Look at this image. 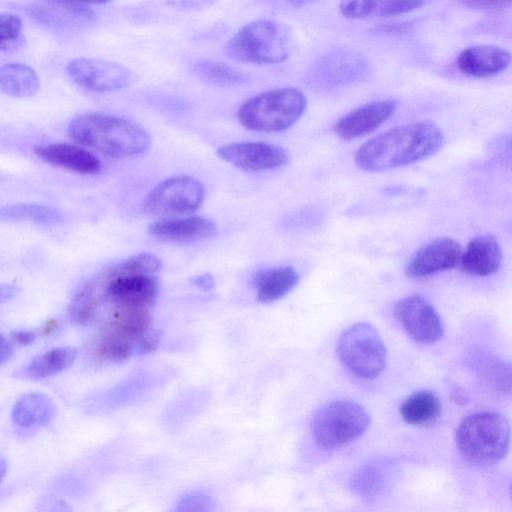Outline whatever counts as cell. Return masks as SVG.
<instances>
[{
	"label": "cell",
	"instance_id": "19",
	"mask_svg": "<svg viewBox=\"0 0 512 512\" xmlns=\"http://www.w3.org/2000/svg\"><path fill=\"white\" fill-rule=\"evenodd\" d=\"M55 413L56 406L47 394L29 392L15 402L12 418L17 426L29 429L48 424Z\"/></svg>",
	"mask_w": 512,
	"mask_h": 512
},
{
	"label": "cell",
	"instance_id": "10",
	"mask_svg": "<svg viewBox=\"0 0 512 512\" xmlns=\"http://www.w3.org/2000/svg\"><path fill=\"white\" fill-rule=\"evenodd\" d=\"M394 316L416 342L431 344L444 333L442 320L431 303L419 294L403 297L394 306Z\"/></svg>",
	"mask_w": 512,
	"mask_h": 512
},
{
	"label": "cell",
	"instance_id": "6",
	"mask_svg": "<svg viewBox=\"0 0 512 512\" xmlns=\"http://www.w3.org/2000/svg\"><path fill=\"white\" fill-rule=\"evenodd\" d=\"M369 424V415L360 404L351 400H335L316 413L312 433L318 447L334 450L360 437Z\"/></svg>",
	"mask_w": 512,
	"mask_h": 512
},
{
	"label": "cell",
	"instance_id": "36",
	"mask_svg": "<svg viewBox=\"0 0 512 512\" xmlns=\"http://www.w3.org/2000/svg\"><path fill=\"white\" fill-rule=\"evenodd\" d=\"M215 0H168V4L184 10H200L213 5Z\"/></svg>",
	"mask_w": 512,
	"mask_h": 512
},
{
	"label": "cell",
	"instance_id": "8",
	"mask_svg": "<svg viewBox=\"0 0 512 512\" xmlns=\"http://www.w3.org/2000/svg\"><path fill=\"white\" fill-rule=\"evenodd\" d=\"M205 197L202 183L190 176H175L156 185L145 196L142 209L152 216H176L197 211Z\"/></svg>",
	"mask_w": 512,
	"mask_h": 512
},
{
	"label": "cell",
	"instance_id": "16",
	"mask_svg": "<svg viewBox=\"0 0 512 512\" xmlns=\"http://www.w3.org/2000/svg\"><path fill=\"white\" fill-rule=\"evenodd\" d=\"M502 264V250L497 238L483 234L473 238L463 249L460 269L470 275L486 277L495 274Z\"/></svg>",
	"mask_w": 512,
	"mask_h": 512
},
{
	"label": "cell",
	"instance_id": "30",
	"mask_svg": "<svg viewBox=\"0 0 512 512\" xmlns=\"http://www.w3.org/2000/svg\"><path fill=\"white\" fill-rule=\"evenodd\" d=\"M22 20L12 13H0V50L10 49L19 39Z\"/></svg>",
	"mask_w": 512,
	"mask_h": 512
},
{
	"label": "cell",
	"instance_id": "20",
	"mask_svg": "<svg viewBox=\"0 0 512 512\" xmlns=\"http://www.w3.org/2000/svg\"><path fill=\"white\" fill-rule=\"evenodd\" d=\"M298 273L290 266L259 270L254 278L258 301L270 303L289 293L298 283Z\"/></svg>",
	"mask_w": 512,
	"mask_h": 512
},
{
	"label": "cell",
	"instance_id": "24",
	"mask_svg": "<svg viewBox=\"0 0 512 512\" xmlns=\"http://www.w3.org/2000/svg\"><path fill=\"white\" fill-rule=\"evenodd\" d=\"M62 219V213L49 205L30 203L0 206V220L56 224Z\"/></svg>",
	"mask_w": 512,
	"mask_h": 512
},
{
	"label": "cell",
	"instance_id": "43",
	"mask_svg": "<svg viewBox=\"0 0 512 512\" xmlns=\"http://www.w3.org/2000/svg\"><path fill=\"white\" fill-rule=\"evenodd\" d=\"M285 1L294 6H304V5H308L312 2H314L315 0H285Z\"/></svg>",
	"mask_w": 512,
	"mask_h": 512
},
{
	"label": "cell",
	"instance_id": "32",
	"mask_svg": "<svg viewBox=\"0 0 512 512\" xmlns=\"http://www.w3.org/2000/svg\"><path fill=\"white\" fill-rule=\"evenodd\" d=\"M379 471L374 466H364L355 475L354 488L364 495L374 493L380 486Z\"/></svg>",
	"mask_w": 512,
	"mask_h": 512
},
{
	"label": "cell",
	"instance_id": "22",
	"mask_svg": "<svg viewBox=\"0 0 512 512\" xmlns=\"http://www.w3.org/2000/svg\"><path fill=\"white\" fill-rule=\"evenodd\" d=\"M441 408V401L434 392L422 390L405 399L400 407V413L407 423L424 426L438 419Z\"/></svg>",
	"mask_w": 512,
	"mask_h": 512
},
{
	"label": "cell",
	"instance_id": "14",
	"mask_svg": "<svg viewBox=\"0 0 512 512\" xmlns=\"http://www.w3.org/2000/svg\"><path fill=\"white\" fill-rule=\"evenodd\" d=\"M397 108L394 99H382L363 104L342 116L334 125V132L343 140L363 137L389 119Z\"/></svg>",
	"mask_w": 512,
	"mask_h": 512
},
{
	"label": "cell",
	"instance_id": "25",
	"mask_svg": "<svg viewBox=\"0 0 512 512\" xmlns=\"http://www.w3.org/2000/svg\"><path fill=\"white\" fill-rule=\"evenodd\" d=\"M149 308L119 307L109 326L130 338L133 342L150 328Z\"/></svg>",
	"mask_w": 512,
	"mask_h": 512
},
{
	"label": "cell",
	"instance_id": "11",
	"mask_svg": "<svg viewBox=\"0 0 512 512\" xmlns=\"http://www.w3.org/2000/svg\"><path fill=\"white\" fill-rule=\"evenodd\" d=\"M103 296L119 307L150 308L160 292V282L155 275L124 274L109 270Z\"/></svg>",
	"mask_w": 512,
	"mask_h": 512
},
{
	"label": "cell",
	"instance_id": "40",
	"mask_svg": "<svg viewBox=\"0 0 512 512\" xmlns=\"http://www.w3.org/2000/svg\"><path fill=\"white\" fill-rule=\"evenodd\" d=\"M19 292V287L13 284H0V304L14 298Z\"/></svg>",
	"mask_w": 512,
	"mask_h": 512
},
{
	"label": "cell",
	"instance_id": "28",
	"mask_svg": "<svg viewBox=\"0 0 512 512\" xmlns=\"http://www.w3.org/2000/svg\"><path fill=\"white\" fill-rule=\"evenodd\" d=\"M98 298L91 285L85 286L73 298L69 309L72 322L77 325L89 324L95 318Z\"/></svg>",
	"mask_w": 512,
	"mask_h": 512
},
{
	"label": "cell",
	"instance_id": "17",
	"mask_svg": "<svg viewBox=\"0 0 512 512\" xmlns=\"http://www.w3.org/2000/svg\"><path fill=\"white\" fill-rule=\"evenodd\" d=\"M510 53L495 45H476L464 49L458 56L459 70L471 77L490 78L510 64Z\"/></svg>",
	"mask_w": 512,
	"mask_h": 512
},
{
	"label": "cell",
	"instance_id": "3",
	"mask_svg": "<svg viewBox=\"0 0 512 512\" xmlns=\"http://www.w3.org/2000/svg\"><path fill=\"white\" fill-rule=\"evenodd\" d=\"M509 439V421L497 412H480L466 417L455 436L460 454L477 466H490L503 459Z\"/></svg>",
	"mask_w": 512,
	"mask_h": 512
},
{
	"label": "cell",
	"instance_id": "27",
	"mask_svg": "<svg viewBox=\"0 0 512 512\" xmlns=\"http://www.w3.org/2000/svg\"><path fill=\"white\" fill-rule=\"evenodd\" d=\"M97 353L106 361L123 362L133 353V341L108 325L98 341Z\"/></svg>",
	"mask_w": 512,
	"mask_h": 512
},
{
	"label": "cell",
	"instance_id": "2",
	"mask_svg": "<svg viewBox=\"0 0 512 512\" xmlns=\"http://www.w3.org/2000/svg\"><path fill=\"white\" fill-rule=\"evenodd\" d=\"M68 132L79 144L116 158L143 154L151 145V137L142 126L103 113L76 116L70 122Z\"/></svg>",
	"mask_w": 512,
	"mask_h": 512
},
{
	"label": "cell",
	"instance_id": "1",
	"mask_svg": "<svg viewBox=\"0 0 512 512\" xmlns=\"http://www.w3.org/2000/svg\"><path fill=\"white\" fill-rule=\"evenodd\" d=\"M443 142V132L431 121L404 124L365 142L356 152L355 162L364 171H387L435 154Z\"/></svg>",
	"mask_w": 512,
	"mask_h": 512
},
{
	"label": "cell",
	"instance_id": "12",
	"mask_svg": "<svg viewBox=\"0 0 512 512\" xmlns=\"http://www.w3.org/2000/svg\"><path fill=\"white\" fill-rule=\"evenodd\" d=\"M217 155L244 171H265L286 165L287 152L280 146L265 142H237L219 147Z\"/></svg>",
	"mask_w": 512,
	"mask_h": 512
},
{
	"label": "cell",
	"instance_id": "4",
	"mask_svg": "<svg viewBox=\"0 0 512 512\" xmlns=\"http://www.w3.org/2000/svg\"><path fill=\"white\" fill-rule=\"evenodd\" d=\"M306 109L305 95L292 87L266 91L249 99L239 109L241 124L253 131L278 132L291 127Z\"/></svg>",
	"mask_w": 512,
	"mask_h": 512
},
{
	"label": "cell",
	"instance_id": "34",
	"mask_svg": "<svg viewBox=\"0 0 512 512\" xmlns=\"http://www.w3.org/2000/svg\"><path fill=\"white\" fill-rule=\"evenodd\" d=\"M161 341V333L159 330L151 327L140 335L133 342V352L137 354H147L155 351Z\"/></svg>",
	"mask_w": 512,
	"mask_h": 512
},
{
	"label": "cell",
	"instance_id": "18",
	"mask_svg": "<svg viewBox=\"0 0 512 512\" xmlns=\"http://www.w3.org/2000/svg\"><path fill=\"white\" fill-rule=\"evenodd\" d=\"M36 155L53 166L82 174H96L101 169L97 156L79 146L57 143L35 148Z\"/></svg>",
	"mask_w": 512,
	"mask_h": 512
},
{
	"label": "cell",
	"instance_id": "26",
	"mask_svg": "<svg viewBox=\"0 0 512 512\" xmlns=\"http://www.w3.org/2000/svg\"><path fill=\"white\" fill-rule=\"evenodd\" d=\"M191 70L199 79L215 85L233 86L246 81V76L241 71L221 62L201 60Z\"/></svg>",
	"mask_w": 512,
	"mask_h": 512
},
{
	"label": "cell",
	"instance_id": "23",
	"mask_svg": "<svg viewBox=\"0 0 512 512\" xmlns=\"http://www.w3.org/2000/svg\"><path fill=\"white\" fill-rule=\"evenodd\" d=\"M76 358V348L55 347L35 357L27 366L26 374L36 380L47 378L72 365Z\"/></svg>",
	"mask_w": 512,
	"mask_h": 512
},
{
	"label": "cell",
	"instance_id": "35",
	"mask_svg": "<svg viewBox=\"0 0 512 512\" xmlns=\"http://www.w3.org/2000/svg\"><path fill=\"white\" fill-rule=\"evenodd\" d=\"M465 6L481 11H494L508 7L512 0H460Z\"/></svg>",
	"mask_w": 512,
	"mask_h": 512
},
{
	"label": "cell",
	"instance_id": "33",
	"mask_svg": "<svg viewBox=\"0 0 512 512\" xmlns=\"http://www.w3.org/2000/svg\"><path fill=\"white\" fill-rule=\"evenodd\" d=\"M339 10L347 18H362L375 10V0H340Z\"/></svg>",
	"mask_w": 512,
	"mask_h": 512
},
{
	"label": "cell",
	"instance_id": "31",
	"mask_svg": "<svg viewBox=\"0 0 512 512\" xmlns=\"http://www.w3.org/2000/svg\"><path fill=\"white\" fill-rule=\"evenodd\" d=\"M425 0H375V10L384 17L411 12L424 4Z\"/></svg>",
	"mask_w": 512,
	"mask_h": 512
},
{
	"label": "cell",
	"instance_id": "38",
	"mask_svg": "<svg viewBox=\"0 0 512 512\" xmlns=\"http://www.w3.org/2000/svg\"><path fill=\"white\" fill-rule=\"evenodd\" d=\"M11 338L20 345H30L34 342L36 334L32 331L20 330L12 332Z\"/></svg>",
	"mask_w": 512,
	"mask_h": 512
},
{
	"label": "cell",
	"instance_id": "29",
	"mask_svg": "<svg viewBox=\"0 0 512 512\" xmlns=\"http://www.w3.org/2000/svg\"><path fill=\"white\" fill-rule=\"evenodd\" d=\"M162 267L161 259L150 252H142L119 263L114 268L124 274L155 275Z\"/></svg>",
	"mask_w": 512,
	"mask_h": 512
},
{
	"label": "cell",
	"instance_id": "39",
	"mask_svg": "<svg viewBox=\"0 0 512 512\" xmlns=\"http://www.w3.org/2000/svg\"><path fill=\"white\" fill-rule=\"evenodd\" d=\"M192 283L203 290H211L215 286V280L210 274L198 275L193 278Z\"/></svg>",
	"mask_w": 512,
	"mask_h": 512
},
{
	"label": "cell",
	"instance_id": "41",
	"mask_svg": "<svg viewBox=\"0 0 512 512\" xmlns=\"http://www.w3.org/2000/svg\"><path fill=\"white\" fill-rule=\"evenodd\" d=\"M7 471V462L2 455H0V481L3 479Z\"/></svg>",
	"mask_w": 512,
	"mask_h": 512
},
{
	"label": "cell",
	"instance_id": "9",
	"mask_svg": "<svg viewBox=\"0 0 512 512\" xmlns=\"http://www.w3.org/2000/svg\"><path fill=\"white\" fill-rule=\"evenodd\" d=\"M66 70L77 84L94 92L120 90L136 80L129 68L97 58H76L68 63Z\"/></svg>",
	"mask_w": 512,
	"mask_h": 512
},
{
	"label": "cell",
	"instance_id": "15",
	"mask_svg": "<svg viewBox=\"0 0 512 512\" xmlns=\"http://www.w3.org/2000/svg\"><path fill=\"white\" fill-rule=\"evenodd\" d=\"M149 231L162 241L189 243L213 237L217 226L204 216H191L157 220L149 226Z\"/></svg>",
	"mask_w": 512,
	"mask_h": 512
},
{
	"label": "cell",
	"instance_id": "42",
	"mask_svg": "<svg viewBox=\"0 0 512 512\" xmlns=\"http://www.w3.org/2000/svg\"><path fill=\"white\" fill-rule=\"evenodd\" d=\"M65 2L75 3V4H86V3H103L109 0H61Z\"/></svg>",
	"mask_w": 512,
	"mask_h": 512
},
{
	"label": "cell",
	"instance_id": "21",
	"mask_svg": "<svg viewBox=\"0 0 512 512\" xmlns=\"http://www.w3.org/2000/svg\"><path fill=\"white\" fill-rule=\"evenodd\" d=\"M37 73L23 63H7L0 67V90L12 97H30L39 89Z\"/></svg>",
	"mask_w": 512,
	"mask_h": 512
},
{
	"label": "cell",
	"instance_id": "7",
	"mask_svg": "<svg viewBox=\"0 0 512 512\" xmlns=\"http://www.w3.org/2000/svg\"><path fill=\"white\" fill-rule=\"evenodd\" d=\"M337 353L343 365L359 377H378L386 365V349L377 330L367 322L349 326L339 337Z\"/></svg>",
	"mask_w": 512,
	"mask_h": 512
},
{
	"label": "cell",
	"instance_id": "37",
	"mask_svg": "<svg viewBox=\"0 0 512 512\" xmlns=\"http://www.w3.org/2000/svg\"><path fill=\"white\" fill-rule=\"evenodd\" d=\"M14 352L13 345L6 336L0 333V365L8 362Z\"/></svg>",
	"mask_w": 512,
	"mask_h": 512
},
{
	"label": "cell",
	"instance_id": "5",
	"mask_svg": "<svg viewBox=\"0 0 512 512\" xmlns=\"http://www.w3.org/2000/svg\"><path fill=\"white\" fill-rule=\"evenodd\" d=\"M289 29L276 21L259 20L243 26L230 40L231 58L254 64H277L289 57Z\"/></svg>",
	"mask_w": 512,
	"mask_h": 512
},
{
	"label": "cell",
	"instance_id": "13",
	"mask_svg": "<svg viewBox=\"0 0 512 512\" xmlns=\"http://www.w3.org/2000/svg\"><path fill=\"white\" fill-rule=\"evenodd\" d=\"M462 245L450 237H438L421 247L406 265L411 278H424L452 270L459 265Z\"/></svg>",
	"mask_w": 512,
	"mask_h": 512
}]
</instances>
